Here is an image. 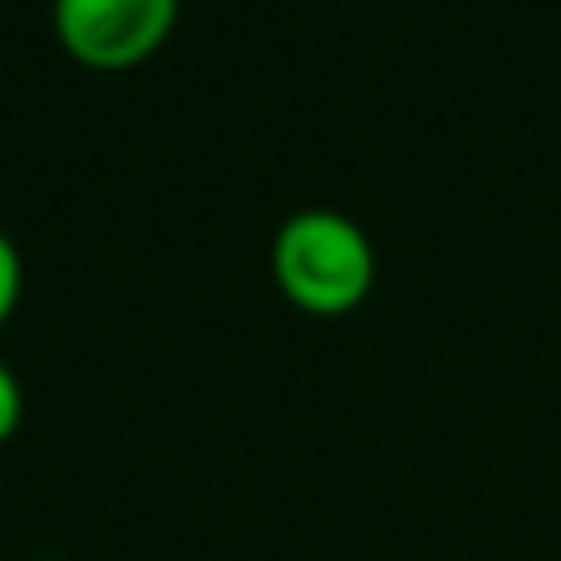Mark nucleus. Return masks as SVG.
I'll return each mask as SVG.
<instances>
[{
    "instance_id": "1",
    "label": "nucleus",
    "mask_w": 561,
    "mask_h": 561,
    "mask_svg": "<svg viewBox=\"0 0 561 561\" xmlns=\"http://www.w3.org/2000/svg\"><path fill=\"white\" fill-rule=\"evenodd\" d=\"M272 276L306 316H350L375 286V247L355 217L306 207L276 227Z\"/></svg>"
},
{
    "instance_id": "2",
    "label": "nucleus",
    "mask_w": 561,
    "mask_h": 561,
    "mask_svg": "<svg viewBox=\"0 0 561 561\" xmlns=\"http://www.w3.org/2000/svg\"><path fill=\"white\" fill-rule=\"evenodd\" d=\"M183 0H55V39L84 69H134L168 45Z\"/></svg>"
},
{
    "instance_id": "3",
    "label": "nucleus",
    "mask_w": 561,
    "mask_h": 561,
    "mask_svg": "<svg viewBox=\"0 0 561 561\" xmlns=\"http://www.w3.org/2000/svg\"><path fill=\"white\" fill-rule=\"evenodd\" d=\"M20 290H25V266H20V252L5 232H0V325L15 316Z\"/></svg>"
},
{
    "instance_id": "4",
    "label": "nucleus",
    "mask_w": 561,
    "mask_h": 561,
    "mask_svg": "<svg viewBox=\"0 0 561 561\" xmlns=\"http://www.w3.org/2000/svg\"><path fill=\"white\" fill-rule=\"evenodd\" d=\"M20 419H25V394H20L15 369L0 359V444H10V438H15Z\"/></svg>"
}]
</instances>
